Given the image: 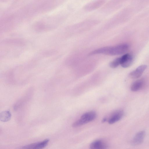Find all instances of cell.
Masks as SVG:
<instances>
[{
  "label": "cell",
  "mask_w": 149,
  "mask_h": 149,
  "mask_svg": "<svg viewBox=\"0 0 149 149\" xmlns=\"http://www.w3.org/2000/svg\"><path fill=\"white\" fill-rule=\"evenodd\" d=\"M49 139H47L43 141L38 143H36L22 147V149H42L46 147L47 145Z\"/></svg>",
  "instance_id": "277c9868"
},
{
  "label": "cell",
  "mask_w": 149,
  "mask_h": 149,
  "mask_svg": "<svg viewBox=\"0 0 149 149\" xmlns=\"http://www.w3.org/2000/svg\"><path fill=\"white\" fill-rule=\"evenodd\" d=\"M123 111L121 110H117L113 112L109 117L108 122L109 124L114 123L120 120L124 115Z\"/></svg>",
  "instance_id": "3957f363"
},
{
  "label": "cell",
  "mask_w": 149,
  "mask_h": 149,
  "mask_svg": "<svg viewBox=\"0 0 149 149\" xmlns=\"http://www.w3.org/2000/svg\"><path fill=\"white\" fill-rule=\"evenodd\" d=\"M96 117V114L93 111L86 112L83 114L79 119L74 123L72 126L77 127L84 125L93 120Z\"/></svg>",
  "instance_id": "7a4b0ae2"
},
{
  "label": "cell",
  "mask_w": 149,
  "mask_h": 149,
  "mask_svg": "<svg viewBox=\"0 0 149 149\" xmlns=\"http://www.w3.org/2000/svg\"><path fill=\"white\" fill-rule=\"evenodd\" d=\"M107 147L106 144L101 140H97L92 143L90 146V148L92 149H104Z\"/></svg>",
  "instance_id": "ba28073f"
},
{
  "label": "cell",
  "mask_w": 149,
  "mask_h": 149,
  "mask_svg": "<svg viewBox=\"0 0 149 149\" xmlns=\"http://www.w3.org/2000/svg\"><path fill=\"white\" fill-rule=\"evenodd\" d=\"M11 116V113L9 111H3L0 113V120L3 122L8 121L10 120Z\"/></svg>",
  "instance_id": "30bf717a"
},
{
  "label": "cell",
  "mask_w": 149,
  "mask_h": 149,
  "mask_svg": "<svg viewBox=\"0 0 149 149\" xmlns=\"http://www.w3.org/2000/svg\"><path fill=\"white\" fill-rule=\"evenodd\" d=\"M144 84V81L143 79H140L136 81L131 84L130 89L133 92L138 91L143 86Z\"/></svg>",
  "instance_id": "9c48e42d"
},
{
  "label": "cell",
  "mask_w": 149,
  "mask_h": 149,
  "mask_svg": "<svg viewBox=\"0 0 149 149\" xmlns=\"http://www.w3.org/2000/svg\"><path fill=\"white\" fill-rule=\"evenodd\" d=\"M120 58H118L111 62L109 64L110 67L112 68H115L120 65Z\"/></svg>",
  "instance_id": "8fae6325"
},
{
  "label": "cell",
  "mask_w": 149,
  "mask_h": 149,
  "mask_svg": "<svg viewBox=\"0 0 149 149\" xmlns=\"http://www.w3.org/2000/svg\"><path fill=\"white\" fill-rule=\"evenodd\" d=\"M129 48L126 44H123L113 46L106 47L95 49L89 54V55L102 54L110 56L122 54L126 52Z\"/></svg>",
  "instance_id": "6da1fadb"
},
{
  "label": "cell",
  "mask_w": 149,
  "mask_h": 149,
  "mask_svg": "<svg viewBox=\"0 0 149 149\" xmlns=\"http://www.w3.org/2000/svg\"><path fill=\"white\" fill-rule=\"evenodd\" d=\"M120 65L122 67L126 68L132 64L133 61V57L130 54H126L120 57Z\"/></svg>",
  "instance_id": "5b68a950"
},
{
  "label": "cell",
  "mask_w": 149,
  "mask_h": 149,
  "mask_svg": "<svg viewBox=\"0 0 149 149\" xmlns=\"http://www.w3.org/2000/svg\"><path fill=\"white\" fill-rule=\"evenodd\" d=\"M147 67V66L146 65H140L135 70L130 73L129 75V77L133 79H136L140 77Z\"/></svg>",
  "instance_id": "52a82bcc"
},
{
  "label": "cell",
  "mask_w": 149,
  "mask_h": 149,
  "mask_svg": "<svg viewBox=\"0 0 149 149\" xmlns=\"http://www.w3.org/2000/svg\"><path fill=\"white\" fill-rule=\"evenodd\" d=\"M145 134V132L144 131H141L137 132L131 141L132 145L137 146L141 144L144 141Z\"/></svg>",
  "instance_id": "8992f818"
}]
</instances>
